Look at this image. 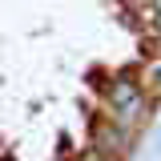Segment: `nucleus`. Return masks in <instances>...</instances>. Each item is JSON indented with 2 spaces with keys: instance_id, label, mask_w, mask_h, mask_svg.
<instances>
[{
  "instance_id": "nucleus-3",
  "label": "nucleus",
  "mask_w": 161,
  "mask_h": 161,
  "mask_svg": "<svg viewBox=\"0 0 161 161\" xmlns=\"http://www.w3.org/2000/svg\"><path fill=\"white\" fill-rule=\"evenodd\" d=\"M145 24H149V32L161 40V0H149V4H145Z\"/></svg>"
},
{
  "instance_id": "nucleus-4",
  "label": "nucleus",
  "mask_w": 161,
  "mask_h": 161,
  "mask_svg": "<svg viewBox=\"0 0 161 161\" xmlns=\"http://www.w3.org/2000/svg\"><path fill=\"white\" fill-rule=\"evenodd\" d=\"M149 77H153V85L161 89V60H153V69H149Z\"/></svg>"
},
{
  "instance_id": "nucleus-1",
  "label": "nucleus",
  "mask_w": 161,
  "mask_h": 161,
  "mask_svg": "<svg viewBox=\"0 0 161 161\" xmlns=\"http://www.w3.org/2000/svg\"><path fill=\"white\" fill-rule=\"evenodd\" d=\"M105 93H109V105H113V117H117V121L133 125V121L141 117V109H145V93H141L137 80H129V77H113Z\"/></svg>"
},
{
  "instance_id": "nucleus-2",
  "label": "nucleus",
  "mask_w": 161,
  "mask_h": 161,
  "mask_svg": "<svg viewBox=\"0 0 161 161\" xmlns=\"http://www.w3.org/2000/svg\"><path fill=\"white\" fill-rule=\"evenodd\" d=\"M121 141H125V129H113V125H101V129H97V149H101V153L121 149Z\"/></svg>"
}]
</instances>
